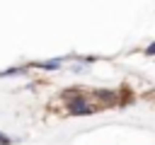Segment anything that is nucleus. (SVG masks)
Returning <instances> with one entry per match:
<instances>
[{
	"mask_svg": "<svg viewBox=\"0 0 155 145\" xmlns=\"http://www.w3.org/2000/svg\"><path fill=\"white\" fill-rule=\"evenodd\" d=\"M94 109H97V106H94L90 99H85L82 94L68 99V114H73V116H87V114H92Z\"/></svg>",
	"mask_w": 155,
	"mask_h": 145,
	"instance_id": "f257e3e1",
	"label": "nucleus"
},
{
	"mask_svg": "<svg viewBox=\"0 0 155 145\" xmlns=\"http://www.w3.org/2000/svg\"><path fill=\"white\" fill-rule=\"evenodd\" d=\"M94 97H97L99 102H104V104H116V102H119V94L111 92V89H97Z\"/></svg>",
	"mask_w": 155,
	"mask_h": 145,
	"instance_id": "f03ea898",
	"label": "nucleus"
},
{
	"mask_svg": "<svg viewBox=\"0 0 155 145\" xmlns=\"http://www.w3.org/2000/svg\"><path fill=\"white\" fill-rule=\"evenodd\" d=\"M61 58H53V60H44V63H39V68H44V70H58L61 68Z\"/></svg>",
	"mask_w": 155,
	"mask_h": 145,
	"instance_id": "7ed1b4c3",
	"label": "nucleus"
},
{
	"mask_svg": "<svg viewBox=\"0 0 155 145\" xmlns=\"http://www.w3.org/2000/svg\"><path fill=\"white\" fill-rule=\"evenodd\" d=\"M17 72H24V68H12V70H5L2 75H17Z\"/></svg>",
	"mask_w": 155,
	"mask_h": 145,
	"instance_id": "20e7f679",
	"label": "nucleus"
},
{
	"mask_svg": "<svg viewBox=\"0 0 155 145\" xmlns=\"http://www.w3.org/2000/svg\"><path fill=\"white\" fill-rule=\"evenodd\" d=\"M10 143H12V140H10L5 133H0V145H10Z\"/></svg>",
	"mask_w": 155,
	"mask_h": 145,
	"instance_id": "39448f33",
	"label": "nucleus"
},
{
	"mask_svg": "<svg viewBox=\"0 0 155 145\" xmlns=\"http://www.w3.org/2000/svg\"><path fill=\"white\" fill-rule=\"evenodd\" d=\"M145 56H155V44H150V46L145 48Z\"/></svg>",
	"mask_w": 155,
	"mask_h": 145,
	"instance_id": "423d86ee",
	"label": "nucleus"
}]
</instances>
